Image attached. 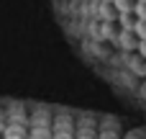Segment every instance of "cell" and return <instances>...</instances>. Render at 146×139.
I'll use <instances>...</instances> for the list:
<instances>
[{"mask_svg": "<svg viewBox=\"0 0 146 139\" xmlns=\"http://www.w3.org/2000/svg\"><path fill=\"white\" fill-rule=\"evenodd\" d=\"M136 3H146V0H136Z\"/></svg>", "mask_w": 146, "mask_h": 139, "instance_id": "cell-4", "label": "cell"}, {"mask_svg": "<svg viewBox=\"0 0 146 139\" xmlns=\"http://www.w3.org/2000/svg\"><path fill=\"white\" fill-rule=\"evenodd\" d=\"M113 8H115V13H123V15H133L136 0H113Z\"/></svg>", "mask_w": 146, "mask_h": 139, "instance_id": "cell-1", "label": "cell"}, {"mask_svg": "<svg viewBox=\"0 0 146 139\" xmlns=\"http://www.w3.org/2000/svg\"><path fill=\"white\" fill-rule=\"evenodd\" d=\"M133 18H136V21H146V3H136V8H133Z\"/></svg>", "mask_w": 146, "mask_h": 139, "instance_id": "cell-3", "label": "cell"}, {"mask_svg": "<svg viewBox=\"0 0 146 139\" xmlns=\"http://www.w3.org/2000/svg\"><path fill=\"white\" fill-rule=\"evenodd\" d=\"M133 36L139 41H146V21H136V28H133Z\"/></svg>", "mask_w": 146, "mask_h": 139, "instance_id": "cell-2", "label": "cell"}]
</instances>
